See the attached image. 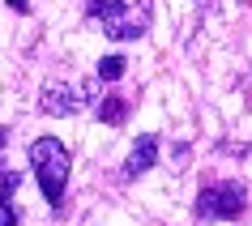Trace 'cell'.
Returning <instances> with one entry per match:
<instances>
[{
	"label": "cell",
	"mask_w": 252,
	"mask_h": 226,
	"mask_svg": "<svg viewBox=\"0 0 252 226\" xmlns=\"http://www.w3.org/2000/svg\"><path fill=\"white\" fill-rule=\"evenodd\" d=\"M13 192H17V175L9 171L0 179V226H17V209H13Z\"/></svg>",
	"instance_id": "cell-7"
},
{
	"label": "cell",
	"mask_w": 252,
	"mask_h": 226,
	"mask_svg": "<svg viewBox=\"0 0 252 226\" xmlns=\"http://www.w3.org/2000/svg\"><path fill=\"white\" fill-rule=\"evenodd\" d=\"M124 68H128V60H124V56H103L94 73H98V81H120V77H124Z\"/></svg>",
	"instance_id": "cell-8"
},
{
	"label": "cell",
	"mask_w": 252,
	"mask_h": 226,
	"mask_svg": "<svg viewBox=\"0 0 252 226\" xmlns=\"http://www.w3.org/2000/svg\"><path fill=\"white\" fill-rule=\"evenodd\" d=\"M90 17L103 26L107 39H141L154 22V0H107V4H94Z\"/></svg>",
	"instance_id": "cell-2"
},
{
	"label": "cell",
	"mask_w": 252,
	"mask_h": 226,
	"mask_svg": "<svg viewBox=\"0 0 252 226\" xmlns=\"http://www.w3.org/2000/svg\"><path fill=\"white\" fill-rule=\"evenodd\" d=\"M30 167H34V179H39L43 197L52 209H60L64 200V188H68V171H73V158L60 137H34L30 141Z\"/></svg>",
	"instance_id": "cell-1"
},
{
	"label": "cell",
	"mask_w": 252,
	"mask_h": 226,
	"mask_svg": "<svg viewBox=\"0 0 252 226\" xmlns=\"http://www.w3.org/2000/svg\"><path fill=\"white\" fill-rule=\"evenodd\" d=\"M94 115L116 128V124L128 120V98H124V94H107V98H98V103H94Z\"/></svg>",
	"instance_id": "cell-6"
},
{
	"label": "cell",
	"mask_w": 252,
	"mask_h": 226,
	"mask_svg": "<svg viewBox=\"0 0 252 226\" xmlns=\"http://www.w3.org/2000/svg\"><path fill=\"white\" fill-rule=\"evenodd\" d=\"M9 9H17V13H26L30 4H26V0H9Z\"/></svg>",
	"instance_id": "cell-9"
},
{
	"label": "cell",
	"mask_w": 252,
	"mask_h": 226,
	"mask_svg": "<svg viewBox=\"0 0 252 226\" xmlns=\"http://www.w3.org/2000/svg\"><path fill=\"white\" fill-rule=\"evenodd\" d=\"M4 141H9V128H0V149H4Z\"/></svg>",
	"instance_id": "cell-10"
},
{
	"label": "cell",
	"mask_w": 252,
	"mask_h": 226,
	"mask_svg": "<svg viewBox=\"0 0 252 226\" xmlns=\"http://www.w3.org/2000/svg\"><path fill=\"white\" fill-rule=\"evenodd\" d=\"M154 162H158V137H154V133H141L133 141V149H128V158H124V175L137 179V175L154 171Z\"/></svg>",
	"instance_id": "cell-5"
},
{
	"label": "cell",
	"mask_w": 252,
	"mask_h": 226,
	"mask_svg": "<svg viewBox=\"0 0 252 226\" xmlns=\"http://www.w3.org/2000/svg\"><path fill=\"white\" fill-rule=\"evenodd\" d=\"M94 4H107V0H86V9H94Z\"/></svg>",
	"instance_id": "cell-11"
},
{
	"label": "cell",
	"mask_w": 252,
	"mask_h": 226,
	"mask_svg": "<svg viewBox=\"0 0 252 226\" xmlns=\"http://www.w3.org/2000/svg\"><path fill=\"white\" fill-rule=\"evenodd\" d=\"M248 205V188L239 184V179H222V184H205L197 192V222H235L239 213Z\"/></svg>",
	"instance_id": "cell-3"
},
{
	"label": "cell",
	"mask_w": 252,
	"mask_h": 226,
	"mask_svg": "<svg viewBox=\"0 0 252 226\" xmlns=\"http://www.w3.org/2000/svg\"><path fill=\"white\" fill-rule=\"evenodd\" d=\"M94 94V85H86V90H68V85H60V81H47L39 94V107L43 115H77L81 103Z\"/></svg>",
	"instance_id": "cell-4"
}]
</instances>
